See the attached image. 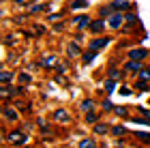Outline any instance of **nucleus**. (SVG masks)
Returning a JSON list of instances; mask_svg holds the SVG:
<instances>
[{
    "mask_svg": "<svg viewBox=\"0 0 150 148\" xmlns=\"http://www.w3.org/2000/svg\"><path fill=\"white\" fill-rule=\"evenodd\" d=\"M94 131H97V133H107V127L105 125H97V127H94Z\"/></svg>",
    "mask_w": 150,
    "mask_h": 148,
    "instance_id": "19",
    "label": "nucleus"
},
{
    "mask_svg": "<svg viewBox=\"0 0 150 148\" xmlns=\"http://www.w3.org/2000/svg\"><path fill=\"white\" fill-rule=\"evenodd\" d=\"M139 79L150 82V67H148V69H142V71H139Z\"/></svg>",
    "mask_w": 150,
    "mask_h": 148,
    "instance_id": "11",
    "label": "nucleus"
},
{
    "mask_svg": "<svg viewBox=\"0 0 150 148\" xmlns=\"http://www.w3.org/2000/svg\"><path fill=\"white\" fill-rule=\"evenodd\" d=\"M9 142L11 144H24L26 140H28V135H26V131H19V129H15V131H9Z\"/></svg>",
    "mask_w": 150,
    "mask_h": 148,
    "instance_id": "1",
    "label": "nucleus"
},
{
    "mask_svg": "<svg viewBox=\"0 0 150 148\" xmlns=\"http://www.w3.org/2000/svg\"><path fill=\"white\" fill-rule=\"evenodd\" d=\"M137 137L144 140V142H150V133H139V131H137Z\"/></svg>",
    "mask_w": 150,
    "mask_h": 148,
    "instance_id": "20",
    "label": "nucleus"
},
{
    "mask_svg": "<svg viewBox=\"0 0 150 148\" xmlns=\"http://www.w3.org/2000/svg\"><path fill=\"white\" fill-rule=\"evenodd\" d=\"M13 79V73L11 71H0V84H9Z\"/></svg>",
    "mask_w": 150,
    "mask_h": 148,
    "instance_id": "5",
    "label": "nucleus"
},
{
    "mask_svg": "<svg viewBox=\"0 0 150 148\" xmlns=\"http://www.w3.org/2000/svg\"><path fill=\"white\" fill-rule=\"evenodd\" d=\"M107 43H110V39H107V37H105V39H97V41H92V43H90V50H92V52H97V50H101V47H105Z\"/></svg>",
    "mask_w": 150,
    "mask_h": 148,
    "instance_id": "3",
    "label": "nucleus"
},
{
    "mask_svg": "<svg viewBox=\"0 0 150 148\" xmlns=\"http://www.w3.org/2000/svg\"><path fill=\"white\" fill-rule=\"evenodd\" d=\"M19 82H24V84H30V75H28V73H22V75H19Z\"/></svg>",
    "mask_w": 150,
    "mask_h": 148,
    "instance_id": "18",
    "label": "nucleus"
},
{
    "mask_svg": "<svg viewBox=\"0 0 150 148\" xmlns=\"http://www.w3.org/2000/svg\"><path fill=\"white\" fill-rule=\"evenodd\" d=\"M90 30L97 32V35H99V32H103V22H101V19H99V22H92L90 24Z\"/></svg>",
    "mask_w": 150,
    "mask_h": 148,
    "instance_id": "7",
    "label": "nucleus"
},
{
    "mask_svg": "<svg viewBox=\"0 0 150 148\" xmlns=\"http://www.w3.org/2000/svg\"><path fill=\"white\" fill-rule=\"evenodd\" d=\"M54 118H56V120H62V123H67V120H69V116H67L64 110H58L56 114H54Z\"/></svg>",
    "mask_w": 150,
    "mask_h": 148,
    "instance_id": "9",
    "label": "nucleus"
},
{
    "mask_svg": "<svg viewBox=\"0 0 150 148\" xmlns=\"http://www.w3.org/2000/svg\"><path fill=\"white\" fill-rule=\"evenodd\" d=\"M79 148H94V140H81Z\"/></svg>",
    "mask_w": 150,
    "mask_h": 148,
    "instance_id": "13",
    "label": "nucleus"
},
{
    "mask_svg": "<svg viewBox=\"0 0 150 148\" xmlns=\"http://www.w3.org/2000/svg\"><path fill=\"white\" fill-rule=\"evenodd\" d=\"M69 54H71V56H75V54H79V50H75L73 45H71V47H69Z\"/></svg>",
    "mask_w": 150,
    "mask_h": 148,
    "instance_id": "24",
    "label": "nucleus"
},
{
    "mask_svg": "<svg viewBox=\"0 0 150 148\" xmlns=\"http://www.w3.org/2000/svg\"><path fill=\"white\" fill-rule=\"evenodd\" d=\"M114 9H129V2H125V0H116V2L112 4V11Z\"/></svg>",
    "mask_w": 150,
    "mask_h": 148,
    "instance_id": "10",
    "label": "nucleus"
},
{
    "mask_svg": "<svg viewBox=\"0 0 150 148\" xmlns=\"http://www.w3.org/2000/svg\"><path fill=\"white\" fill-rule=\"evenodd\" d=\"M125 69H127V71H137V73H139V71H142V62H139V60H131V62L125 64Z\"/></svg>",
    "mask_w": 150,
    "mask_h": 148,
    "instance_id": "4",
    "label": "nucleus"
},
{
    "mask_svg": "<svg viewBox=\"0 0 150 148\" xmlns=\"http://www.w3.org/2000/svg\"><path fill=\"white\" fill-rule=\"evenodd\" d=\"M4 116H6V118H11V120H15V118H17V114H15V110L6 107V110H4Z\"/></svg>",
    "mask_w": 150,
    "mask_h": 148,
    "instance_id": "14",
    "label": "nucleus"
},
{
    "mask_svg": "<svg viewBox=\"0 0 150 148\" xmlns=\"http://www.w3.org/2000/svg\"><path fill=\"white\" fill-rule=\"evenodd\" d=\"M92 58H94V52H88V54H84V62H90Z\"/></svg>",
    "mask_w": 150,
    "mask_h": 148,
    "instance_id": "22",
    "label": "nucleus"
},
{
    "mask_svg": "<svg viewBox=\"0 0 150 148\" xmlns=\"http://www.w3.org/2000/svg\"><path fill=\"white\" fill-rule=\"evenodd\" d=\"M75 24H77L79 28H84V26H90V22H88V17H77V19H75Z\"/></svg>",
    "mask_w": 150,
    "mask_h": 148,
    "instance_id": "12",
    "label": "nucleus"
},
{
    "mask_svg": "<svg viewBox=\"0 0 150 148\" xmlns=\"http://www.w3.org/2000/svg\"><path fill=\"white\" fill-rule=\"evenodd\" d=\"M17 2H26V0H17Z\"/></svg>",
    "mask_w": 150,
    "mask_h": 148,
    "instance_id": "25",
    "label": "nucleus"
},
{
    "mask_svg": "<svg viewBox=\"0 0 150 148\" xmlns=\"http://www.w3.org/2000/svg\"><path fill=\"white\" fill-rule=\"evenodd\" d=\"M41 9H45V6H43V4H35V6H32V9H30V13H39Z\"/></svg>",
    "mask_w": 150,
    "mask_h": 148,
    "instance_id": "23",
    "label": "nucleus"
},
{
    "mask_svg": "<svg viewBox=\"0 0 150 148\" xmlns=\"http://www.w3.org/2000/svg\"><path fill=\"white\" fill-rule=\"evenodd\" d=\"M112 133H114V135H122V133H125V129H122V127H114Z\"/></svg>",
    "mask_w": 150,
    "mask_h": 148,
    "instance_id": "21",
    "label": "nucleus"
},
{
    "mask_svg": "<svg viewBox=\"0 0 150 148\" xmlns=\"http://www.w3.org/2000/svg\"><path fill=\"white\" fill-rule=\"evenodd\" d=\"M120 24H122V15H112V19H110L112 28H120Z\"/></svg>",
    "mask_w": 150,
    "mask_h": 148,
    "instance_id": "6",
    "label": "nucleus"
},
{
    "mask_svg": "<svg viewBox=\"0 0 150 148\" xmlns=\"http://www.w3.org/2000/svg\"><path fill=\"white\" fill-rule=\"evenodd\" d=\"M92 107H94V101H84V103H81V110H92Z\"/></svg>",
    "mask_w": 150,
    "mask_h": 148,
    "instance_id": "15",
    "label": "nucleus"
},
{
    "mask_svg": "<svg viewBox=\"0 0 150 148\" xmlns=\"http://www.w3.org/2000/svg\"><path fill=\"white\" fill-rule=\"evenodd\" d=\"M54 62H56V58H54V56H47V58H43V62H41V64H43L45 69H52Z\"/></svg>",
    "mask_w": 150,
    "mask_h": 148,
    "instance_id": "8",
    "label": "nucleus"
},
{
    "mask_svg": "<svg viewBox=\"0 0 150 148\" xmlns=\"http://www.w3.org/2000/svg\"><path fill=\"white\" fill-rule=\"evenodd\" d=\"M17 90H13V88H0V95L2 97H6V95H15Z\"/></svg>",
    "mask_w": 150,
    "mask_h": 148,
    "instance_id": "16",
    "label": "nucleus"
},
{
    "mask_svg": "<svg viewBox=\"0 0 150 148\" xmlns=\"http://www.w3.org/2000/svg\"><path fill=\"white\" fill-rule=\"evenodd\" d=\"M97 120H99V114H94V112L88 114V123H97Z\"/></svg>",
    "mask_w": 150,
    "mask_h": 148,
    "instance_id": "17",
    "label": "nucleus"
},
{
    "mask_svg": "<svg viewBox=\"0 0 150 148\" xmlns=\"http://www.w3.org/2000/svg\"><path fill=\"white\" fill-rule=\"evenodd\" d=\"M146 56H148V50H144V47H142V50H131V52H129V58H131V60H139V62H142Z\"/></svg>",
    "mask_w": 150,
    "mask_h": 148,
    "instance_id": "2",
    "label": "nucleus"
}]
</instances>
